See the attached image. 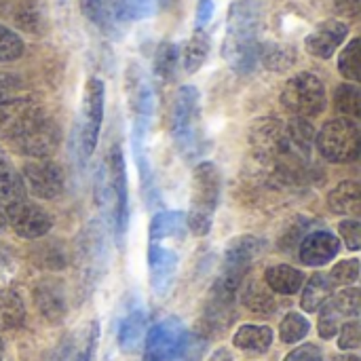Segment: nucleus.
<instances>
[{
  "label": "nucleus",
  "instance_id": "nucleus-1",
  "mask_svg": "<svg viewBox=\"0 0 361 361\" xmlns=\"http://www.w3.org/2000/svg\"><path fill=\"white\" fill-rule=\"evenodd\" d=\"M260 2L237 0L231 6L226 34L222 42V57L239 74H250L260 61Z\"/></svg>",
  "mask_w": 361,
  "mask_h": 361
},
{
  "label": "nucleus",
  "instance_id": "nucleus-2",
  "mask_svg": "<svg viewBox=\"0 0 361 361\" xmlns=\"http://www.w3.org/2000/svg\"><path fill=\"white\" fill-rule=\"evenodd\" d=\"M171 135L180 152L188 159L203 150V125H201V97L197 87L184 85L176 93L171 110Z\"/></svg>",
  "mask_w": 361,
  "mask_h": 361
},
{
  "label": "nucleus",
  "instance_id": "nucleus-3",
  "mask_svg": "<svg viewBox=\"0 0 361 361\" xmlns=\"http://www.w3.org/2000/svg\"><path fill=\"white\" fill-rule=\"evenodd\" d=\"M220 184H222V178L214 163L205 161L197 165L192 173V199H190L192 207L186 220L188 228L197 237H205L212 231L214 212L220 201Z\"/></svg>",
  "mask_w": 361,
  "mask_h": 361
},
{
  "label": "nucleus",
  "instance_id": "nucleus-4",
  "mask_svg": "<svg viewBox=\"0 0 361 361\" xmlns=\"http://www.w3.org/2000/svg\"><path fill=\"white\" fill-rule=\"evenodd\" d=\"M250 144H252L254 154L258 159H262L264 163H273L283 171L296 167L290 161L286 125L281 121H277L273 116L258 118L250 129Z\"/></svg>",
  "mask_w": 361,
  "mask_h": 361
},
{
  "label": "nucleus",
  "instance_id": "nucleus-5",
  "mask_svg": "<svg viewBox=\"0 0 361 361\" xmlns=\"http://www.w3.org/2000/svg\"><path fill=\"white\" fill-rule=\"evenodd\" d=\"M281 102L286 110L292 112L294 116L313 118L322 114L326 108V87L315 74L300 72L286 82Z\"/></svg>",
  "mask_w": 361,
  "mask_h": 361
},
{
  "label": "nucleus",
  "instance_id": "nucleus-6",
  "mask_svg": "<svg viewBox=\"0 0 361 361\" xmlns=\"http://www.w3.org/2000/svg\"><path fill=\"white\" fill-rule=\"evenodd\" d=\"M360 127L351 118H334L317 135V148L330 163H351L360 157Z\"/></svg>",
  "mask_w": 361,
  "mask_h": 361
},
{
  "label": "nucleus",
  "instance_id": "nucleus-7",
  "mask_svg": "<svg viewBox=\"0 0 361 361\" xmlns=\"http://www.w3.org/2000/svg\"><path fill=\"white\" fill-rule=\"evenodd\" d=\"M127 93L133 110V148H144V140L154 114V91L137 66H131L127 72Z\"/></svg>",
  "mask_w": 361,
  "mask_h": 361
},
{
  "label": "nucleus",
  "instance_id": "nucleus-8",
  "mask_svg": "<svg viewBox=\"0 0 361 361\" xmlns=\"http://www.w3.org/2000/svg\"><path fill=\"white\" fill-rule=\"evenodd\" d=\"M102 121H104V82L93 76L87 80L82 91V108H80V123H78V135L85 157L93 154L97 146Z\"/></svg>",
  "mask_w": 361,
  "mask_h": 361
},
{
  "label": "nucleus",
  "instance_id": "nucleus-9",
  "mask_svg": "<svg viewBox=\"0 0 361 361\" xmlns=\"http://www.w3.org/2000/svg\"><path fill=\"white\" fill-rule=\"evenodd\" d=\"M11 144L21 154L38 157V159L49 157L59 146V127L44 110H40L36 118Z\"/></svg>",
  "mask_w": 361,
  "mask_h": 361
},
{
  "label": "nucleus",
  "instance_id": "nucleus-10",
  "mask_svg": "<svg viewBox=\"0 0 361 361\" xmlns=\"http://www.w3.org/2000/svg\"><path fill=\"white\" fill-rule=\"evenodd\" d=\"M188 338L186 326L176 319H163L157 326L150 328L146 336V349H144V360L146 361H171L176 360Z\"/></svg>",
  "mask_w": 361,
  "mask_h": 361
},
{
  "label": "nucleus",
  "instance_id": "nucleus-11",
  "mask_svg": "<svg viewBox=\"0 0 361 361\" xmlns=\"http://www.w3.org/2000/svg\"><path fill=\"white\" fill-rule=\"evenodd\" d=\"M78 264L80 273L87 279V283H95L106 264V239H104V228L99 222H91L85 226L80 233L78 241Z\"/></svg>",
  "mask_w": 361,
  "mask_h": 361
},
{
  "label": "nucleus",
  "instance_id": "nucleus-12",
  "mask_svg": "<svg viewBox=\"0 0 361 361\" xmlns=\"http://www.w3.org/2000/svg\"><path fill=\"white\" fill-rule=\"evenodd\" d=\"M108 182L114 195V231L116 239L121 241L127 228L129 216V190H127V171H125V157L121 146H112L108 157Z\"/></svg>",
  "mask_w": 361,
  "mask_h": 361
},
{
  "label": "nucleus",
  "instance_id": "nucleus-13",
  "mask_svg": "<svg viewBox=\"0 0 361 361\" xmlns=\"http://www.w3.org/2000/svg\"><path fill=\"white\" fill-rule=\"evenodd\" d=\"M6 222L21 239H38L44 237L51 228V216L36 203H30L25 199L11 203L4 207Z\"/></svg>",
  "mask_w": 361,
  "mask_h": 361
},
{
  "label": "nucleus",
  "instance_id": "nucleus-14",
  "mask_svg": "<svg viewBox=\"0 0 361 361\" xmlns=\"http://www.w3.org/2000/svg\"><path fill=\"white\" fill-rule=\"evenodd\" d=\"M23 178V186L30 195L38 197V199H53L63 190L66 178L63 171L57 163L51 161H34L27 163L21 171Z\"/></svg>",
  "mask_w": 361,
  "mask_h": 361
},
{
  "label": "nucleus",
  "instance_id": "nucleus-15",
  "mask_svg": "<svg viewBox=\"0 0 361 361\" xmlns=\"http://www.w3.org/2000/svg\"><path fill=\"white\" fill-rule=\"evenodd\" d=\"M148 271L150 286L157 296H165L176 279L178 271V254L161 243H150L148 247Z\"/></svg>",
  "mask_w": 361,
  "mask_h": 361
},
{
  "label": "nucleus",
  "instance_id": "nucleus-16",
  "mask_svg": "<svg viewBox=\"0 0 361 361\" xmlns=\"http://www.w3.org/2000/svg\"><path fill=\"white\" fill-rule=\"evenodd\" d=\"M42 108L30 99H8L0 104V137L13 142L40 112Z\"/></svg>",
  "mask_w": 361,
  "mask_h": 361
},
{
  "label": "nucleus",
  "instance_id": "nucleus-17",
  "mask_svg": "<svg viewBox=\"0 0 361 361\" xmlns=\"http://www.w3.org/2000/svg\"><path fill=\"white\" fill-rule=\"evenodd\" d=\"M347 34H349V25L347 23L336 21V19H330V21L319 23L315 27V32L307 36L305 44H307V51L313 57L330 59L336 53V49L345 42Z\"/></svg>",
  "mask_w": 361,
  "mask_h": 361
},
{
  "label": "nucleus",
  "instance_id": "nucleus-18",
  "mask_svg": "<svg viewBox=\"0 0 361 361\" xmlns=\"http://www.w3.org/2000/svg\"><path fill=\"white\" fill-rule=\"evenodd\" d=\"M341 250V241L330 231H313L305 237L300 245V260L307 267L328 264Z\"/></svg>",
  "mask_w": 361,
  "mask_h": 361
},
{
  "label": "nucleus",
  "instance_id": "nucleus-19",
  "mask_svg": "<svg viewBox=\"0 0 361 361\" xmlns=\"http://www.w3.org/2000/svg\"><path fill=\"white\" fill-rule=\"evenodd\" d=\"M34 300L38 311L49 319V322H59L66 315V296H63V288L53 281V279H44L38 283V288L34 290Z\"/></svg>",
  "mask_w": 361,
  "mask_h": 361
},
{
  "label": "nucleus",
  "instance_id": "nucleus-20",
  "mask_svg": "<svg viewBox=\"0 0 361 361\" xmlns=\"http://www.w3.org/2000/svg\"><path fill=\"white\" fill-rule=\"evenodd\" d=\"M328 207L338 216L357 218L361 212V195L357 182H341L328 195Z\"/></svg>",
  "mask_w": 361,
  "mask_h": 361
},
{
  "label": "nucleus",
  "instance_id": "nucleus-21",
  "mask_svg": "<svg viewBox=\"0 0 361 361\" xmlns=\"http://www.w3.org/2000/svg\"><path fill=\"white\" fill-rule=\"evenodd\" d=\"M264 281L267 286L277 292V294H283V296H292L296 294L302 283H305V275L294 269V267H288V264H277V267H271L264 275Z\"/></svg>",
  "mask_w": 361,
  "mask_h": 361
},
{
  "label": "nucleus",
  "instance_id": "nucleus-22",
  "mask_svg": "<svg viewBox=\"0 0 361 361\" xmlns=\"http://www.w3.org/2000/svg\"><path fill=\"white\" fill-rule=\"evenodd\" d=\"M169 4V0H116L114 17L116 21H140L157 15Z\"/></svg>",
  "mask_w": 361,
  "mask_h": 361
},
{
  "label": "nucleus",
  "instance_id": "nucleus-23",
  "mask_svg": "<svg viewBox=\"0 0 361 361\" xmlns=\"http://www.w3.org/2000/svg\"><path fill=\"white\" fill-rule=\"evenodd\" d=\"M186 228V214L182 212H161L150 222V243H161L167 237H182Z\"/></svg>",
  "mask_w": 361,
  "mask_h": 361
},
{
  "label": "nucleus",
  "instance_id": "nucleus-24",
  "mask_svg": "<svg viewBox=\"0 0 361 361\" xmlns=\"http://www.w3.org/2000/svg\"><path fill=\"white\" fill-rule=\"evenodd\" d=\"M239 290H241V300H243V305H245L250 311L260 313V315H271V313L277 309L273 294H271L260 281L250 279V281L241 283Z\"/></svg>",
  "mask_w": 361,
  "mask_h": 361
},
{
  "label": "nucleus",
  "instance_id": "nucleus-25",
  "mask_svg": "<svg viewBox=\"0 0 361 361\" xmlns=\"http://www.w3.org/2000/svg\"><path fill=\"white\" fill-rule=\"evenodd\" d=\"M25 199V186L21 173L13 169L8 159H0V205L6 207L11 203H17Z\"/></svg>",
  "mask_w": 361,
  "mask_h": 361
},
{
  "label": "nucleus",
  "instance_id": "nucleus-26",
  "mask_svg": "<svg viewBox=\"0 0 361 361\" xmlns=\"http://www.w3.org/2000/svg\"><path fill=\"white\" fill-rule=\"evenodd\" d=\"M144 330H146V313L142 309L131 311L118 328V345L123 351H135L142 345L144 338Z\"/></svg>",
  "mask_w": 361,
  "mask_h": 361
},
{
  "label": "nucleus",
  "instance_id": "nucleus-27",
  "mask_svg": "<svg viewBox=\"0 0 361 361\" xmlns=\"http://www.w3.org/2000/svg\"><path fill=\"white\" fill-rule=\"evenodd\" d=\"M233 343L241 351L264 353L273 343V330L267 326H243L237 330Z\"/></svg>",
  "mask_w": 361,
  "mask_h": 361
},
{
  "label": "nucleus",
  "instance_id": "nucleus-28",
  "mask_svg": "<svg viewBox=\"0 0 361 361\" xmlns=\"http://www.w3.org/2000/svg\"><path fill=\"white\" fill-rule=\"evenodd\" d=\"M260 61L273 72H286L296 63V49L279 42L260 44Z\"/></svg>",
  "mask_w": 361,
  "mask_h": 361
},
{
  "label": "nucleus",
  "instance_id": "nucleus-29",
  "mask_svg": "<svg viewBox=\"0 0 361 361\" xmlns=\"http://www.w3.org/2000/svg\"><path fill=\"white\" fill-rule=\"evenodd\" d=\"M332 286H334V283L330 281V277H326V275H322V273L313 275L311 281L307 283L305 292H302V309H305L307 313L319 311V309L330 300V296H332Z\"/></svg>",
  "mask_w": 361,
  "mask_h": 361
},
{
  "label": "nucleus",
  "instance_id": "nucleus-30",
  "mask_svg": "<svg viewBox=\"0 0 361 361\" xmlns=\"http://www.w3.org/2000/svg\"><path fill=\"white\" fill-rule=\"evenodd\" d=\"M82 15L95 23L102 32L114 34L116 32V17H114V6L110 0H80Z\"/></svg>",
  "mask_w": 361,
  "mask_h": 361
},
{
  "label": "nucleus",
  "instance_id": "nucleus-31",
  "mask_svg": "<svg viewBox=\"0 0 361 361\" xmlns=\"http://www.w3.org/2000/svg\"><path fill=\"white\" fill-rule=\"evenodd\" d=\"M25 319V307L21 298L11 290H0V332L15 330Z\"/></svg>",
  "mask_w": 361,
  "mask_h": 361
},
{
  "label": "nucleus",
  "instance_id": "nucleus-32",
  "mask_svg": "<svg viewBox=\"0 0 361 361\" xmlns=\"http://www.w3.org/2000/svg\"><path fill=\"white\" fill-rule=\"evenodd\" d=\"M209 55V36L203 32V30H197L190 40L186 42L184 47V53H182V61H184V70L188 74H195L207 59Z\"/></svg>",
  "mask_w": 361,
  "mask_h": 361
},
{
  "label": "nucleus",
  "instance_id": "nucleus-33",
  "mask_svg": "<svg viewBox=\"0 0 361 361\" xmlns=\"http://www.w3.org/2000/svg\"><path fill=\"white\" fill-rule=\"evenodd\" d=\"M334 104H336V110L345 116V118H360L361 114V93L357 85H341L336 89V95H334Z\"/></svg>",
  "mask_w": 361,
  "mask_h": 361
},
{
  "label": "nucleus",
  "instance_id": "nucleus-34",
  "mask_svg": "<svg viewBox=\"0 0 361 361\" xmlns=\"http://www.w3.org/2000/svg\"><path fill=\"white\" fill-rule=\"evenodd\" d=\"M178 61H180V47L178 44H173V42L159 44L157 55H154V72H157V76H161L163 80H171L173 74H176Z\"/></svg>",
  "mask_w": 361,
  "mask_h": 361
},
{
  "label": "nucleus",
  "instance_id": "nucleus-35",
  "mask_svg": "<svg viewBox=\"0 0 361 361\" xmlns=\"http://www.w3.org/2000/svg\"><path fill=\"white\" fill-rule=\"evenodd\" d=\"M361 40L360 38H353L345 51L341 53L338 57V70L345 78L353 80V82H360L361 80Z\"/></svg>",
  "mask_w": 361,
  "mask_h": 361
},
{
  "label": "nucleus",
  "instance_id": "nucleus-36",
  "mask_svg": "<svg viewBox=\"0 0 361 361\" xmlns=\"http://www.w3.org/2000/svg\"><path fill=\"white\" fill-rule=\"evenodd\" d=\"M309 330H311V326H309V322H307L300 313H290V315H286V319L281 322L279 336H281L283 343L294 345V343L302 341V338L309 334Z\"/></svg>",
  "mask_w": 361,
  "mask_h": 361
},
{
  "label": "nucleus",
  "instance_id": "nucleus-37",
  "mask_svg": "<svg viewBox=\"0 0 361 361\" xmlns=\"http://www.w3.org/2000/svg\"><path fill=\"white\" fill-rule=\"evenodd\" d=\"M23 40L19 34L8 30L6 25H0V61H15L23 55Z\"/></svg>",
  "mask_w": 361,
  "mask_h": 361
},
{
  "label": "nucleus",
  "instance_id": "nucleus-38",
  "mask_svg": "<svg viewBox=\"0 0 361 361\" xmlns=\"http://www.w3.org/2000/svg\"><path fill=\"white\" fill-rule=\"evenodd\" d=\"M330 305L338 311V315L343 319L345 317H357V313H360V290L357 288H347L345 292L330 298Z\"/></svg>",
  "mask_w": 361,
  "mask_h": 361
},
{
  "label": "nucleus",
  "instance_id": "nucleus-39",
  "mask_svg": "<svg viewBox=\"0 0 361 361\" xmlns=\"http://www.w3.org/2000/svg\"><path fill=\"white\" fill-rule=\"evenodd\" d=\"M319 311H322V315H319V334H322V338H332V336L341 330L343 317H341L338 311L330 305V300H328Z\"/></svg>",
  "mask_w": 361,
  "mask_h": 361
},
{
  "label": "nucleus",
  "instance_id": "nucleus-40",
  "mask_svg": "<svg viewBox=\"0 0 361 361\" xmlns=\"http://www.w3.org/2000/svg\"><path fill=\"white\" fill-rule=\"evenodd\" d=\"M357 277H360V262L357 260H345V262L334 267L330 281L336 286H351L357 281Z\"/></svg>",
  "mask_w": 361,
  "mask_h": 361
},
{
  "label": "nucleus",
  "instance_id": "nucleus-41",
  "mask_svg": "<svg viewBox=\"0 0 361 361\" xmlns=\"http://www.w3.org/2000/svg\"><path fill=\"white\" fill-rule=\"evenodd\" d=\"M205 349H207V341L203 336H197V334H188L180 355L176 357V361H201V357L205 355Z\"/></svg>",
  "mask_w": 361,
  "mask_h": 361
},
{
  "label": "nucleus",
  "instance_id": "nucleus-42",
  "mask_svg": "<svg viewBox=\"0 0 361 361\" xmlns=\"http://www.w3.org/2000/svg\"><path fill=\"white\" fill-rule=\"evenodd\" d=\"M360 322L353 319V322H349V324H345V326L341 328L338 347H341L343 351H355V349L360 347Z\"/></svg>",
  "mask_w": 361,
  "mask_h": 361
},
{
  "label": "nucleus",
  "instance_id": "nucleus-43",
  "mask_svg": "<svg viewBox=\"0 0 361 361\" xmlns=\"http://www.w3.org/2000/svg\"><path fill=\"white\" fill-rule=\"evenodd\" d=\"M21 89V78L8 72H0V104L15 99Z\"/></svg>",
  "mask_w": 361,
  "mask_h": 361
},
{
  "label": "nucleus",
  "instance_id": "nucleus-44",
  "mask_svg": "<svg viewBox=\"0 0 361 361\" xmlns=\"http://www.w3.org/2000/svg\"><path fill=\"white\" fill-rule=\"evenodd\" d=\"M341 235L345 237V243L349 250L357 252L361 245V224L360 220H345L341 224Z\"/></svg>",
  "mask_w": 361,
  "mask_h": 361
},
{
  "label": "nucleus",
  "instance_id": "nucleus-45",
  "mask_svg": "<svg viewBox=\"0 0 361 361\" xmlns=\"http://www.w3.org/2000/svg\"><path fill=\"white\" fill-rule=\"evenodd\" d=\"M283 361H324V357L315 345H302V347L294 349Z\"/></svg>",
  "mask_w": 361,
  "mask_h": 361
},
{
  "label": "nucleus",
  "instance_id": "nucleus-46",
  "mask_svg": "<svg viewBox=\"0 0 361 361\" xmlns=\"http://www.w3.org/2000/svg\"><path fill=\"white\" fill-rule=\"evenodd\" d=\"M214 15V0H199L197 6V27L201 30Z\"/></svg>",
  "mask_w": 361,
  "mask_h": 361
},
{
  "label": "nucleus",
  "instance_id": "nucleus-47",
  "mask_svg": "<svg viewBox=\"0 0 361 361\" xmlns=\"http://www.w3.org/2000/svg\"><path fill=\"white\" fill-rule=\"evenodd\" d=\"M334 6L345 17H357L360 15V0H334Z\"/></svg>",
  "mask_w": 361,
  "mask_h": 361
},
{
  "label": "nucleus",
  "instance_id": "nucleus-48",
  "mask_svg": "<svg viewBox=\"0 0 361 361\" xmlns=\"http://www.w3.org/2000/svg\"><path fill=\"white\" fill-rule=\"evenodd\" d=\"M6 226V212H4V207L0 205V231Z\"/></svg>",
  "mask_w": 361,
  "mask_h": 361
},
{
  "label": "nucleus",
  "instance_id": "nucleus-49",
  "mask_svg": "<svg viewBox=\"0 0 361 361\" xmlns=\"http://www.w3.org/2000/svg\"><path fill=\"white\" fill-rule=\"evenodd\" d=\"M2 353H4V345H2V341H0V361H2Z\"/></svg>",
  "mask_w": 361,
  "mask_h": 361
},
{
  "label": "nucleus",
  "instance_id": "nucleus-50",
  "mask_svg": "<svg viewBox=\"0 0 361 361\" xmlns=\"http://www.w3.org/2000/svg\"><path fill=\"white\" fill-rule=\"evenodd\" d=\"M0 159H4V152H2V148H0Z\"/></svg>",
  "mask_w": 361,
  "mask_h": 361
}]
</instances>
